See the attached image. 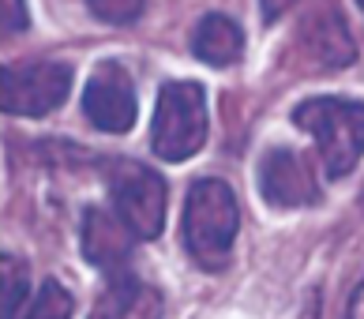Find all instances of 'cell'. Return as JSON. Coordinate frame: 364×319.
Here are the masks:
<instances>
[{
	"label": "cell",
	"mask_w": 364,
	"mask_h": 319,
	"mask_svg": "<svg viewBox=\"0 0 364 319\" xmlns=\"http://www.w3.org/2000/svg\"><path fill=\"white\" fill-rule=\"evenodd\" d=\"M237 225H240V210L229 184L214 177L196 180L184 203V244L199 267L207 271L225 267Z\"/></svg>",
	"instance_id": "1"
},
{
	"label": "cell",
	"mask_w": 364,
	"mask_h": 319,
	"mask_svg": "<svg viewBox=\"0 0 364 319\" xmlns=\"http://www.w3.org/2000/svg\"><path fill=\"white\" fill-rule=\"evenodd\" d=\"M296 128L312 131L327 177H346L364 154V102L308 98L293 109Z\"/></svg>",
	"instance_id": "2"
},
{
	"label": "cell",
	"mask_w": 364,
	"mask_h": 319,
	"mask_svg": "<svg viewBox=\"0 0 364 319\" xmlns=\"http://www.w3.org/2000/svg\"><path fill=\"white\" fill-rule=\"evenodd\" d=\"M207 143V98L199 83H166L158 94L151 147L161 162H184Z\"/></svg>",
	"instance_id": "3"
},
{
	"label": "cell",
	"mask_w": 364,
	"mask_h": 319,
	"mask_svg": "<svg viewBox=\"0 0 364 319\" xmlns=\"http://www.w3.org/2000/svg\"><path fill=\"white\" fill-rule=\"evenodd\" d=\"M109 192H113L117 218L139 241H154L166 229V180L154 169L117 158L109 166Z\"/></svg>",
	"instance_id": "4"
},
{
	"label": "cell",
	"mask_w": 364,
	"mask_h": 319,
	"mask_svg": "<svg viewBox=\"0 0 364 319\" xmlns=\"http://www.w3.org/2000/svg\"><path fill=\"white\" fill-rule=\"evenodd\" d=\"M68 90H72V68H64V64H49V60L16 64V68H4L0 102H4V113L46 117L68 98Z\"/></svg>",
	"instance_id": "5"
},
{
	"label": "cell",
	"mask_w": 364,
	"mask_h": 319,
	"mask_svg": "<svg viewBox=\"0 0 364 319\" xmlns=\"http://www.w3.org/2000/svg\"><path fill=\"white\" fill-rule=\"evenodd\" d=\"M83 109L94 128L113 131V136H120V131H128L136 124V113H139L136 87H132V75L117 60H105L94 68L87 94H83Z\"/></svg>",
	"instance_id": "6"
},
{
	"label": "cell",
	"mask_w": 364,
	"mask_h": 319,
	"mask_svg": "<svg viewBox=\"0 0 364 319\" xmlns=\"http://www.w3.org/2000/svg\"><path fill=\"white\" fill-rule=\"evenodd\" d=\"M259 192L271 207H308L319 199L316 169L301 151L278 147L259 162Z\"/></svg>",
	"instance_id": "7"
},
{
	"label": "cell",
	"mask_w": 364,
	"mask_h": 319,
	"mask_svg": "<svg viewBox=\"0 0 364 319\" xmlns=\"http://www.w3.org/2000/svg\"><path fill=\"white\" fill-rule=\"evenodd\" d=\"M132 233L120 218H113L109 210L90 207L83 215V252L94 267H102L105 274H124L132 263Z\"/></svg>",
	"instance_id": "8"
},
{
	"label": "cell",
	"mask_w": 364,
	"mask_h": 319,
	"mask_svg": "<svg viewBox=\"0 0 364 319\" xmlns=\"http://www.w3.org/2000/svg\"><path fill=\"white\" fill-rule=\"evenodd\" d=\"M90 319H161V293L128 271L113 274L105 293L94 301Z\"/></svg>",
	"instance_id": "9"
},
{
	"label": "cell",
	"mask_w": 364,
	"mask_h": 319,
	"mask_svg": "<svg viewBox=\"0 0 364 319\" xmlns=\"http://www.w3.org/2000/svg\"><path fill=\"white\" fill-rule=\"evenodd\" d=\"M301 34H304L308 57H312L316 64H323V68H342V64L353 60V38H349L338 11L323 8L319 16H312L304 23Z\"/></svg>",
	"instance_id": "10"
},
{
	"label": "cell",
	"mask_w": 364,
	"mask_h": 319,
	"mask_svg": "<svg viewBox=\"0 0 364 319\" xmlns=\"http://www.w3.org/2000/svg\"><path fill=\"white\" fill-rule=\"evenodd\" d=\"M192 53L203 64L225 68V64L240 60V53H245V34H240V26L229 16L210 11V16H203L196 23V31H192Z\"/></svg>",
	"instance_id": "11"
},
{
	"label": "cell",
	"mask_w": 364,
	"mask_h": 319,
	"mask_svg": "<svg viewBox=\"0 0 364 319\" xmlns=\"http://www.w3.org/2000/svg\"><path fill=\"white\" fill-rule=\"evenodd\" d=\"M23 319H72V297L60 282H42L34 304L26 308Z\"/></svg>",
	"instance_id": "12"
},
{
	"label": "cell",
	"mask_w": 364,
	"mask_h": 319,
	"mask_svg": "<svg viewBox=\"0 0 364 319\" xmlns=\"http://www.w3.org/2000/svg\"><path fill=\"white\" fill-rule=\"evenodd\" d=\"M0 271H4V319H23V297H26V289H31V282H26V271H23V263L16 256H4L0 259Z\"/></svg>",
	"instance_id": "13"
},
{
	"label": "cell",
	"mask_w": 364,
	"mask_h": 319,
	"mask_svg": "<svg viewBox=\"0 0 364 319\" xmlns=\"http://www.w3.org/2000/svg\"><path fill=\"white\" fill-rule=\"evenodd\" d=\"M90 11L98 16L102 23H113V26H124V23H136L139 11L146 0H87Z\"/></svg>",
	"instance_id": "14"
},
{
	"label": "cell",
	"mask_w": 364,
	"mask_h": 319,
	"mask_svg": "<svg viewBox=\"0 0 364 319\" xmlns=\"http://www.w3.org/2000/svg\"><path fill=\"white\" fill-rule=\"evenodd\" d=\"M23 26H26L23 0H4V34H19Z\"/></svg>",
	"instance_id": "15"
},
{
	"label": "cell",
	"mask_w": 364,
	"mask_h": 319,
	"mask_svg": "<svg viewBox=\"0 0 364 319\" xmlns=\"http://www.w3.org/2000/svg\"><path fill=\"white\" fill-rule=\"evenodd\" d=\"M259 4H263V19L274 23L278 16H286V11L296 4V0H259Z\"/></svg>",
	"instance_id": "16"
},
{
	"label": "cell",
	"mask_w": 364,
	"mask_h": 319,
	"mask_svg": "<svg viewBox=\"0 0 364 319\" xmlns=\"http://www.w3.org/2000/svg\"><path fill=\"white\" fill-rule=\"evenodd\" d=\"M349 319H364V282L357 286L353 301H349Z\"/></svg>",
	"instance_id": "17"
},
{
	"label": "cell",
	"mask_w": 364,
	"mask_h": 319,
	"mask_svg": "<svg viewBox=\"0 0 364 319\" xmlns=\"http://www.w3.org/2000/svg\"><path fill=\"white\" fill-rule=\"evenodd\" d=\"M357 4H360V11H364V0H357Z\"/></svg>",
	"instance_id": "18"
},
{
	"label": "cell",
	"mask_w": 364,
	"mask_h": 319,
	"mask_svg": "<svg viewBox=\"0 0 364 319\" xmlns=\"http://www.w3.org/2000/svg\"><path fill=\"white\" fill-rule=\"evenodd\" d=\"M312 319H316V315H312Z\"/></svg>",
	"instance_id": "19"
}]
</instances>
